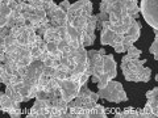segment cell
<instances>
[{
	"mask_svg": "<svg viewBox=\"0 0 158 118\" xmlns=\"http://www.w3.org/2000/svg\"><path fill=\"white\" fill-rule=\"evenodd\" d=\"M145 59L132 58L127 54L121 58V70L124 73L127 81L133 83H148L152 77V70L149 67H145Z\"/></svg>",
	"mask_w": 158,
	"mask_h": 118,
	"instance_id": "obj_1",
	"label": "cell"
},
{
	"mask_svg": "<svg viewBox=\"0 0 158 118\" xmlns=\"http://www.w3.org/2000/svg\"><path fill=\"white\" fill-rule=\"evenodd\" d=\"M98 93L100 98H103L106 101H110V102H115V104L128 101V96L124 91V87H123L120 81H116L115 79L108 83L106 88L99 89Z\"/></svg>",
	"mask_w": 158,
	"mask_h": 118,
	"instance_id": "obj_2",
	"label": "cell"
},
{
	"mask_svg": "<svg viewBox=\"0 0 158 118\" xmlns=\"http://www.w3.org/2000/svg\"><path fill=\"white\" fill-rule=\"evenodd\" d=\"M140 9L145 21L158 30V0H141Z\"/></svg>",
	"mask_w": 158,
	"mask_h": 118,
	"instance_id": "obj_3",
	"label": "cell"
},
{
	"mask_svg": "<svg viewBox=\"0 0 158 118\" xmlns=\"http://www.w3.org/2000/svg\"><path fill=\"white\" fill-rule=\"evenodd\" d=\"M58 83H59V88H61L63 100L67 102H71L75 100L82 88L81 83L77 79H63V80H58Z\"/></svg>",
	"mask_w": 158,
	"mask_h": 118,
	"instance_id": "obj_4",
	"label": "cell"
},
{
	"mask_svg": "<svg viewBox=\"0 0 158 118\" xmlns=\"http://www.w3.org/2000/svg\"><path fill=\"white\" fill-rule=\"evenodd\" d=\"M0 106L3 113H8L11 118L21 117V109H20V102L15 101L6 92H0Z\"/></svg>",
	"mask_w": 158,
	"mask_h": 118,
	"instance_id": "obj_5",
	"label": "cell"
},
{
	"mask_svg": "<svg viewBox=\"0 0 158 118\" xmlns=\"http://www.w3.org/2000/svg\"><path fill=\"white\" fill-rule=\"evenodd\" d=\"M28 118H50V104L49 100H38L36 98Z\"/></svg>",
	"mask_w": 158,
	"mask_h": 118,
	"instance_id": "obj_6",
	"label": "cell"
},
{
	"mask_svg": "<svg viewBox=\"0 0 158 118\" xmlns=\"http://www.w3.org/2000/svg\"><path fill=\"white\" fill-rule=\"evenodd\" d=\"M104 73L110 77V80H113L117 76V66L112 54L104 55Z\"/></svg>",
	"mask_w": 158,
	"mask_h": 118,
	"instance_id": "obj_7",
	"label": "cell"
},
{
	"mask_svg": "<svg viewBox=\"0 0 158 118\" xmlns=\"http://www.w3.org/2000/svg\"><path fill=\"white\" fill-rule=\"evenodd\" d=\"M100 43L102 46H112L113 41H115V38L117 36V33L115 30H112L111 28L108 26H104L100 30Z\"/></svg>",
	"mask_w": 158,
	"mask_h": 118,
	"instance_id": "obj_8",
	"label": "cell"
},
{
	"mask_svg": "<svg viewBox=\"0 0 158 118\" xmlns=\"http://www.w3.org/2000/svg\"><path fill=\"white\" fill-rule=\"evenodd\" d=\"M115 118H146V116L142 109H125L123 112H117L115 114Z\"/></svg>",
	"mask_w": 158,
	"mask_h": 118,
	"instance_id": "obj_9",
	"label": "cell"
},
{
	"mask_svg": "<svg viewBox=\"0 0 158 118\" xmlns=\"http://www.w3.org/2000/svg\"><path fill=\"white\" fill-rule=\"evenodd\" d=\"M140 36H141V24H140V21H138V20H136V21H133V24L131 25V28L128 29L125 37L129 38V39H132L133 42H137L138 38H140Z\"/></svg>",
	"mask_w": 158,
	"mask_h": 118,
	"instance_id": "obj_10",
	"label": "cell"
},
{
	"mask_svg": "<svg viewBox=\"0 0 158 118\" xmlns=\"http://www.w3.org/2000/svg\"><path fill=\"white\" fill-rule=\"evenodd\" d=\"M87 118H107V112H106V108L103 105H99L96 104L94 108H91L88 110V114Z\"/></svg>",
	"mask_w": 158,
	"mask_h": 118,
	"instance_id": "obj_11",
	"label": "cell"
},
{
	"mask_svg": "<svg viewBox=\"0 0 158 118\" xmlns=\"http://www.w3.org/2000/svg\"><path fill=\"white\" fill-rule=\"evenodd\" d=\"M87 21H88V17H86V16H77L73 21H70L69 24H71V25L74 28H77L79 32H85V29L87 26Z\"/></svg>",
	"mask_w": 158,
	"mask_h": 118,
	"instance_id": "obj_12",
	"label": "cell"
},
{
	"mask_svg": "<svg viewBox=\"0 0 158 118\" xmlns=\"http://www.w3.org/2000/svg\"><path fill=\"white\" fill-rule=\"evenodd\" d=\"M12 73H9L6 68H4V66L0 65V80H2L3 84H9V83L12 81Z\"/></svg>",
	"mask_w": 158,
	"mask_h": 118,
	"instance_id": "obj_13",
	"label": "cell"
},
{
	"mask_svg": "<svg viewBox=\"0 0 158 118\" xmlns=\"http://www.w3.org/2000/svg\"><path fill=\"white\" fill-rule=\"evenodd\" d=\"M154 41H153L152 46L149 47V53L153 54V57H154V59L158 62V30L157 29H154Z\"/></svg>",
	"mask_w": 158,
	"mask_h": 118,
	"instance_id": "obj_14",
	"label": "cell"
},
{
	"mask_svg": "<svg viewBox=\"0 0 158 118\" xmlns=\"http://www.w3.org/2000/svg\"><path fill=\"white\" fill-rule=\"evenodd\" d=\"M12 14V9L7 4H0V18H9Z\"/></svg>",
	"mask_w": 158,
	"mask_h": 118,
	"instance_id": "obj_15",
	"label": "cell"
},
{
	"mask_svg": "<svg viewBox=\"0 0 158 118\" xmlns=\"http://www.w3.org/2000/svg\"><path fill=\"white\" fill-rule=\"evenodd\" d=\"M95 38L96 36H90V34H87L83 32V41H82V45L85 47H88V46H92L94 42H95Z\"/></svg>",
	"mask_w": 158,
	"mask_h": 118,
	"instance_id": "obj_16",
	"label": "cell"
},
{
	"mask_svg": "<svg viewBox=\"0 0 158 118\" xmlns=\"http://www.w3.org/2000/svg\"><path fill=\"white\" fill-rule=\"evenodd\" d=\"M127 54H128L129 57H132V58H140V55L142 54V51L140 50V49H137L135 45H133V46H131V47L127 50Z\"/></svg>",
	"mask_w": 158,
	"mask_h": 118,
	"instance_id": "obj_17",
	"label": "cell"
},
{
	"mask_svg": "<svg viewBox=\"0 0 158 118\" xmlns=\"http://www.w3.org/2000/svg\"><path fill=\"white\" fill-rule=\"evenodd\" d=\"M146 100H152V98H158V87H154L152 91L146 92Z\"/></svg>",
	"mask_w": 158,
	"mask_h": 118,
	"instance_id": "obj_18",
	"label": "cell"
},
{
	"mask_svg": "<svg viewBox=\"0 0 158 118\" xmlns=\"http://www.w3.org/2000/svg\"><path fill=\"white\" fill-rule=\"evenodd\" d=\"M124 6L127 8V11H131V9L138 7L137 6V0H125L124 2Z\"/></svg>",
	"mask_w": 158,
	"mask_h": 118,
	"instance_id": "obj_19",
	"label": "cell"
},
{
	"mask_svg": "<svg viewBox=\"0 0 158 118\" xmlns=\"http://www.w3.org/2000/svg\"><path fill=\"white\" fill-rule=\"evenodd\" d=\"M90 77H91V75L90 73H87V72H85V73H82L81 76H79V79H78V81L81 83V85H85V84H87V81L90 80Z\"/></svg>",
	"mask_w": 158,
	"mask_h": 118,
	"instance_id": "obj_20",
	"label": "cell"
},
{
	"mask_svg": "<svg viewBox=\"0 0 158 118\" xmlns=\"http://www.w3.org/2000/svg\"><path fill=\"white\" fill-rule=\"evenodd\" d=\"M96 16L99 18V21H110V13L108 12H99Z\"/></svg>",
	"mask_w": 158,
	"mask_h": 118,
	"instance_id": "obj_21",
	"label": "cell"
},
{
	"mask_svg": "<svg viewBox=\"0 0 158 118\" xmlns=\"http://www.w3.org/2000/svg\"><path fill=\"white\" fill-rule=\"evenodd\" d=\"M58 6H59V7H61V8L63 9V11H66V12H67V11H69V9H70V7H71V3H70V2H69V0H62V2H61V3H59V4H58Z\"/></svg>",
	"mask_w": 158,
	"mask_h": 118,
	"instance_id": "obj_22",
	"label": "cell"
},
{
	"mask_svg": "<svg viewBox=\"0 0 158 118\" xmlns=\"http://www.w3.org/2000/svg\"><path fill=\"white\" fill-rule=\"evenodd\" d=\"M113 50H115V53H127V49H125V46L123 45V43L116 45L115 47H113Z\"/></svg>",
	"mask_w": 158,
	"mask_h": 118,
	"instance_id": "obj_23",
	"label": "cell"
},
{
	"mask_svg": "<svg viewBox=\"0 0 158 118\" xmlns=\"http://www.w3.org/2000/svg\"><path fill=\"white\" fill-rule=\"evenodd\" d=\"M19 3H20V2H17V0H11V2L8 3V7L11 8L12 11H16L17 7H19Z\"/></svg>",
	"mask_w": 158,
	"mask_h": 118,
	"instance_id": "obj_24",
	"label": "cell"
},
{
	"mask_svg": "<svg viewBox=\"0 0 158 118\" xmlns=\"http://www.w3.org/2000/svg\"><path fill=\"white\" fill-rule=\"evenodd\" d=\"M99 53H100L102 54V55H107V51H106V49H100V50H99Z\"/></svg>",
	"mask_w": 158,
	"mask_h": 118,
	"instance_id": "obj_25",
	"label": "cell"
},
{
	"mask_svg": "<svg viewBox=\"0 0 158 118\" xmlns=\"http://www.w3.org/2000/svg\"><path fill=\"white\" fill-rule=\"evenodd\" d=\"M44 3H54V0H42Z\"/></svg>",
	"mask_w": 158,
	"mask_h": 118,
	"instance_id": "obj_26",
	"label": "cell"
},
{
	"mask_svg": "<svg viewBox=\"0 0 158 118\" xmlns=\"http://www.w3.org/2000/svg\"><path fill=\"white\" fill-rule=\"evenodd\" d=\"M156 80L158 81V73H157V75H156Z\"/></svg>",
	"mask_w": 158,
	"mask_h": 118,
	"instance_id": "obj_27",
	"label": "cell"
},
{
	"mask_svg": "<svg viewBox=\"0 0 158 118\" xmlns=\"http://www.w3.org/2000/svg\"><path fill=\"white\" fill-rule=\"evenodd\" d=\"M100 2H104V0H100Z\"/></svg>",
	"mask_w": 158,
	"mask_h": 118,
	"instance_id": "obj_28",
	"label": "cell"
},
{
	"mask_svg": "<svg viewBox=\"0 0 158 118\" xmlns=\"http://www.w3.org/2000/svg\"><path fill=\"white\" fill-rule=\"evenodd\" d=\"M28 2H32V0H28Z\"/></svg>",
	"mask_w": 158,
	"mask_h": 118,
	"instance_id": "obj_29",
	"label": "cell"
}]
</instances>
